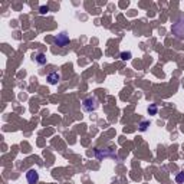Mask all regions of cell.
<instances>
[{
	"instance_id": "cell-1",
	"label": "cell",
	"mask_w": 184,
	"mask_h": 184,
	"mask_svg": "<svg viewBox=\"0 0 184 184\" xmlns=\"http://www.w3.org/2000/svg\"><path fill=\"white\" fill-rule=\"evenodd\" d=\"M26 178H27V181H29L30 184H35L39 180V174H37L36 170H29V171L26 173Z\"/></svg>"
},
{
	"instance_id": "cell-2",
	"label": "cell",
	"mask_w": 184,
	"mask_h": 184,
	"mask_svg": "<svg viewBox=\"0 0 184 184\" xmlns=\"http://www.w3.org/2000/svg\"><path fill=\"white\" fill-rule=\"evenodd\" d=\"M55 42H56L59 46H65V45L69 42V37H68V35H66V33H61V35H58V36H56Z\"/></svg>"
},
{
	"instance_id": "cell-3",
	"label": "cell",
	"mask_w": 184,
	"mask_h": 184,
	"mask_svg": "<svg viewBox=\"0 0 184 184\" xmlns=\"http://www.w3.org/2000/svg\"><path fill=\"white\" fill-rule=\"evenodd\" d=\"M35 61H36L39 65H45V63H46V56H45L43 53H37L36 56H35Z\"/></svg>"
},
{
	"instance_id": "cell-4",
	"label": "cell",
	"mask_w": 184,
	"mask_h": 184,
	"mask_svg": "<svg viewBox=\"0 0 184 184\" xmlns=\"http://www.w3.org/2000/svg\"><path fill=\"white\" fill-rule=\"evenodd\" d=\"M59 79H61V76H59V73H51V75L47 76V81H49L51 83H56Z\"/></svg>"
},
{
	"instance_id": "cell-5",
	"label": "cell",
	"mask_w": 184,
	"mask_h": 184,
	"mask_svg": "<svg viewBox=\"0 0 184 184\" xmlns=\"http://www.w3.org/2000/svg\"><path fill=\"white\" fill-rule=\"evenodd\" d=\"M176 181H177V183H184V173L178 174V176L176 177Z\"/></svg>"
},
{
	"instance_id": "cell-6",
	"label": "cell",
	"mask_w": 184,
	"mask_h": 184,
	"mask_svg": "<svg viewBox=\"0 0 184 184\" xmlns=\"http://www.w3.org/2000/svg\"><path fill=\"white\" fill-rule=\"evenodd\" d=\"M155 111H157V106H155V105H152L151 108H148V112H151V114H155Z\"/></svg>"
},
{
	"instance_id": "cell-7",
	"label": "cell",
	"mask_w": 184,
	"mask_h": 184,
	"mask_svg": "<svg viewBox=\"0 0 184 184\" xmlns=\"http://www.w3.org/2000/svg\"><path fill=\"white\" fill-rule=\"evenodd\" d=\"M121 56H122V59H130L131 58V53H122Z\"/></svg>"
},
{
	"instance_id": "cell-8",
	"label": "cell",
	"mask_w": 184,
	"mask_h": 184,
	"mask_svg": "<svg viewBox=\"0 0 184 184\" xmlns=\"http://www.w3.org/2000/svg\"><path fill=\"white\" fill-rule=\"evenodd\" d=\"M47 10H49V9H47V7H45V6H42V7H40V13H46Z\"/></svg>"
}]
</instances>
